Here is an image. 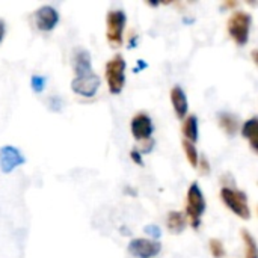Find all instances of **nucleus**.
I'll list each match as a JSON object with an SVG mask.
<instances>
[{"mask_svg": "<svg viewBox=\"0 0 258 258\" xmlns=\"http://www.w3.org/2000/svg\"><path fill=\"white\" fill-rule=\"evenodd\" d=\"M240 236L245 242V255L246 258H258L257 257V245H255V239L254 236L246 231V230H242L240 231Z\"/></svg>", "mask_w": 258, "mask_h": 258, "instance_id": "nucleus-17", "label": "nucleus"}, {"mask_svg": "<svg viewBox=\"0 0 258 258\" xmlns=\"http://www.w3.org/2000/svg\"><path fill=\"white\" fill-rule=\"evenodd\" d=\"M130 128H132V135L136 141H150L151 135L154 132V125H153L151 118L144 112L133 116Z\"/></svg>", "mask_w": 258, "mask_h": 258, "instance_id": "nucleus-8", "label": "nucleus"}, {"mask_svg": "<svg viewBox=\"0 0 258 258\" xmlns=\"http://www.w3.org/2000/svg\"><path fill=\"white\" fill-rule=\"evenodd\" d=\"M125 67L127 63L119 53L106 63V80L112 94H121L125 85Z\"/></svg>", "mask_w": 258, "mask_h": 258, "instance_id": "nucleus-5", "label": "nucleus"}, {"mask_svg": "<svg viewBox=\"0 0 258 258\" xmlns=\"http://www.w3.org/2000/svg\"><path fill=\"white\" fill-rule=\"evenodd\" d=\"M186 215L181 212H169L168 213V219H166V225L169 228L171 233L174 234H180L183 233V230L186 228Z\"/></svg>", "mask_w": 258, "mask_h": 258, "instance_id": "nucleus-15", "label": "nucleus"}, {"mask_svg": "<svg viewBox=\"0 0 258 258\" xmlns=\"http://www.w3.org/2000/svg\"><path fill=\"white\" fill-rule=\"evenodd\" d=\"M198 168H201V172L203 174H209V171H210V166H209V163H207V160L204 157H201L198 160Z\"/></svg>", "mask_w": 258, "mask_h": 258, "instance_id": "nucleus-24", "label": "nucleus"}, {"mask_svg": "<svg viewBox=\"0 0 258 258\" xmlns=\"http://www.w3.org/2000/svg\"><path fill=\"white\" fill-rule=\"evenodd\" d=\"M26 162L20 150L12 145H5L0 148V168L5 174L12 172L17 166H21Z\"/></svg>", "mask_w": 258, "mask_h": 258, "instance_id": "nucleus-10", "label": "nucleus"}, {"mask_svg": "<svg viewBox=\"0 0 258 258\" xmlns=\"http://www.w3.org/2000/svg\"><path fill=\"white\" fill-rule=\"evenodd\" d=\"M127 15L122 9H112L106 17V38L112 47H121L124 42V27Z\"/></svg>", "mask_w": 258, "mask_h": 258, "instance_id": "nucleus-3", "label": "nucleus"}, {"mask_svg": "<svg viewBox=\"0 0 258 258\" xmlns=\"http://www.w3.org/2000/svg\"><path fill=\"white\" fill-rule=\"evenodd\" d=\"M100 83H101V80L95 73H86L82 76H76L73 79L71 89H73V92H76L82 97L91 98L97 94Z\"/></svg>", "mask_w": 258, "mask_h": 258, "instance_id": "nucleus-6", "label": "nucleus"}, {"mask_svg": "<svg viewBox=\"0 0 258 258\" xmlns=\"http://www.w3.org/2000/svg\"><path fill=\"white\" fill-rule=\"evenodd\" d=\"M138 63H139V67H136V68H135V73H139L142 68H147V63H145L144 60H138Z\"/></svg>", "mask_w": 258, "mask_h": 258, "instance_id": "nucleus-26", "label": "nucleus"}, {"mask_svg": "<svg viewBox=\"0 0 258 258\" xmlns=\"http://www.w3.org/2000/svg\"><path fill=\"white\" fill-rule=\"evenodd\" d=\"M209 248H210V252L215 258H224L225 257V248L222 245L221 240L218 239H210L209 240Z\"/></svg>", "mask_w": 258, "mask_h": 258, "instance_id": "nucleus-19", "label": "nucleus"}, {"mask_svg": "<svg viewBox=\"0 0 258 258\" xmlns=\"http://www.w3.org/2000/svg\"><path fill=\"white\" fill-rule=\"evenodd\" d=\"M30 85H32V89L36 92V94H41L45 88V77L44 76H32V80H30Z\"/></svg>", "mask_w": 258, "mask_h": 258, "instance_id": "nucleus-20", "label": "nucleus"}, {"mask_svg": "<svg viewBox=\"0 0 258 258\" xmlns=\"http://www.w3.org/2000/svg\"><path fill=\"white\" fill-rule=\"evenodd\" d=\"M35 23H36V27L39 30L50 32L59 23V12L56 11V8H53L50 5H44V6L36 9V12H35Z\"/></svg>", "mask_w": 258, "mask_h": 258, "instance_id": "nucleus-9", "label": "nucleus"}, {"mask_svg": "<svg viewBox=\"0 0 258 258\" xmlns=\"http://www.w3.org/2000/svg\"><path fill=\"white\" fill-rule=\"evenodd\" d=\"M221 200L240 219L248 221L251 218V209H249L248 197L245 192L233 189V187H222L221 189Z\"/></svg>", "mask_w": 258, "mask_h": 258, "instance_id": "nucleus-4", "label": "nucleus"}, {"mask_svg": "<svg viewBox=\"0 0 258 258\" xmlns=\"http://www.w3.org/2000/svg\"><path fill=\"white\" fill-rule=\"evenodd\" d=\"M251 24H252V17L249 12L245 11H234L228 21H227V27H228V33L233 38V41L237 45H245L248 44L249 39V30H251Z\"/></svg>", "mask_w": 258, "mask_h": 258, "instance_id": "nucleus-1", "label": "nucleus"}, {"mask_svg": "<svg viewBox=\"0 0 258 258\" xmlns=\"http://www.w3.org/2000/svg\"><path fill=\"white\" fill-rule=\"evenodd\" d=\"M5 30H6L5 21H3V20H0V42H2V39H3V36H5Z\"/></svg>", "mask_w": 258, "mask_h": 258, "instance_id": "nucleus-25", "label": "nucleus"}, {"mask_svg": "<svg viewBox=\"0 0 258 258\" xmlns=\"http://www.w3.org/2000/svg\"><path fill=\"white\" fill-rule=\"evenodd\" d=\"M60 106H62V101H60L59 97H51V98H50V109H51V110L59 112V110H60Z\"/></svg>", "mask_w": 258, "mask_h": 258, "instance_id": "nucleus-22", "label": "nucleus"}, {"mask_svg": "<svg viewBox=\"0 0 258 258\" xmlns=\"http://www.w3.org/2000/svg\"><path fill=\"white\" fill-rule=\"evenodd\" d=\"M181 145H183L184 154H186V157H187L190 166H192V168H198V160H200V157H198V151H197L195 145H194L192 142L186 141V139H183Z\"/></svg>", "mask_w": 258, "mask_h": 258, "instance_id": "nucleus-18", "label": "nucleus"}, {"mask_svg": "<svg viewBox=\"0 0 258 258\" xmlns=\"http://www.w3.org/2000/svg\"><path fill=\"white\" fill-rule=\"evenodd\" d=\"M181 132L186 138V141L189 142H197L198 141V118L197 115H189L184 118L183 125H181Z\"/></svg>", "mask_w": 258, "mask_h": 258, "instance_id": "nucleus-14", "label": "nucleus"}, {"mask_svg": "<svg viewBox=\"0 0 258 258\" xmlns=\"http://www.w3.org/2000/svg\"><path fill=\"white\" fill-rule=\"evenodd\" d=\"M218 119H219V125L230 135H236L237 133V128H239V119L236 115L230 113V112H221L218 115Z\"/></svg>", "mask_w": 258, "mask_h": 258, "instance_id": "nucleus-16", "label": "nucleus"}, {"mask_svg": "<svg viewBox=\"0 0 258 258\" xmlns=\"http://www.w3.org/2000/svg\"><path fill=\"white\" fill-rule=\"evenodd\" d=\"M171 103H172V107H174L177 116L181 119L186 118L189 103H187V97H186L184 91L181 89V86H174L171 89Z\"/></svg>", "mask_w": 258, "mask_h": 258, "instance_id": "nucleus-12", "label": "nucleus"}, {"mask_svg": "<svg viewBox=\"0 0 258 258\" xmlns=\"http://www.w3.org/2000/svg\"><path fill=\"white\" fill-rule=\"evenodd\" d=\"M127 251L138 258H154L160 254L162 245L156 240H148V239H133L128 243Z\"/></svg>", "mask_w": 258, "mask_h": 258, "instance_id": "nucleus-7", "label": "nucleus"}, {"mask_svg": "<svg viewBox=\"0 0 258 258\" xmlns=\"http://www.w3.org/2000/svg\"><path fill=\"white\" fill-rule=\"evenodd\" d=\"M73 68L76 76H82L86 73H92V62L91 54L85 48H77L73 53Z\"/></svg>", "mask_w": 258, "mask_h": 258, "instance_id": "nucleus-11", "label": "nucleus"}, {"mask_svg": "<svg viewBox=\"0 0 258 258\" xmlns=\"http://www.w3.org/2000/svg\"><path fill=\"white\" fill-rule=\"evenodd\" d=\"M144 231L150 236V237H153V239H160V236H162V231H160V228L157 227V225H147L145 228H144Z\"/></svg>", "mask_w": 258, "mask_h": 258, "instance_id": "nucleus-21", "label": "nucleus"}, {"mask_svg": "<svg viewBox=\"0 0 258 258\" xmlns=\"http://www.w3.org/2000/svg\"><path fill=\"white\" fill-rule=\"evenodd\" d=\"M242 136L249 141L254 151H258V119L257 116H252L248 119L242 127Z\"/></svg>", "mask_w": 258, "mask_h": 258, "instance_id": "nucleus-13", "label": "nucleus"}, {"mask_svg": "<svg viewBox=\"0 0 258 258\" xmlns=\"http://www.w3.org/2000/svg\"><path fill=\"white\" fill-rule=\"evenodd\" d=\"M130 156H132V159H133V162H135V163H138L139 166H144V160H142L141 153H139L138 150H132Z\"/></svg>", "mask_w": 258, "mask_h": 258, "instance_id": "nucleus-23", "label": "nucleus"}, {"mask_svg": "<svg viewBox=\"0 0 258 258\" xmlns=\"http://www.w3.org/2000/svg\"><path fill=\"white\" fill-rule=\"evenodd\" d=\"M206 212V200L203 190L198 183H192L187 189V201H186V215L190 221L192 228H200L201 216Z\"/></svg>", "mask_w": 258, "mask_h": 258, "instance_id": "nucleus-2", "label": "nucleus"}]
</instances>
